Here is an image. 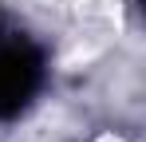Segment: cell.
Instances as JSON below:
<instances>
[{"mask_svg": "<svg viewBox=\"0 0 146 142\" xmlns=\"http://www.w3.org/2000/svg\"><path fill=\"white\" fill-rule=\"evenodd\" d=\"M32 83H36V59L24 47H0V115L24 107Z\"/></svg>", "mask_w": 146, "mask_h": 142, "instance_id": "1", "label": "cell"}]
</instances>
